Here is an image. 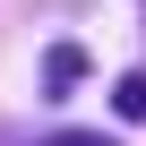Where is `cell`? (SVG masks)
<instances>
[{
  "label": "cell",
  "mask_w": 146,
  "mask_h": 146,
  "mask_svg": "<svg viewBox=\"0 0 146 146\" xmlns=\"http://www.w3.org/2000/svg\"><path fill=\"white\" fill-rule=\"evenodd\" d=\"M43 146H112V137H103V129H52Z\"/></svg>",
  "instance_id": "3957f363"
},
{
  "label": "cell",
  "mask_w": 146,
  "mask_h": 146,
  "mask_svg": "<svg viewBox=\"0 0 146 146\" xmlns=\"http://www.w3.org/2000/svg\"><path fill=\"white\" fill-rule=\"evenodd\" d=\"M78 78H86V43H52V52H43V95L60 103Z\"/></svg>",
  "instance_id": "6da1fadb"
},
{
  "label": "cell",
  "mask_w": 146,
  "mask_h": 146,
  "mask_svg": "<svg viewBox=\"0 0 146 146\" xmlns=\"http://www.w3.org/2000/svg\"><path fill=\"white\" fill-rule=\"evenodd\" d=\"M112 112H120V120H146V78H137V69L112 86Z\"/></svg>",
  "instance_id": "7a4b0ae2"
}]
</instances>
